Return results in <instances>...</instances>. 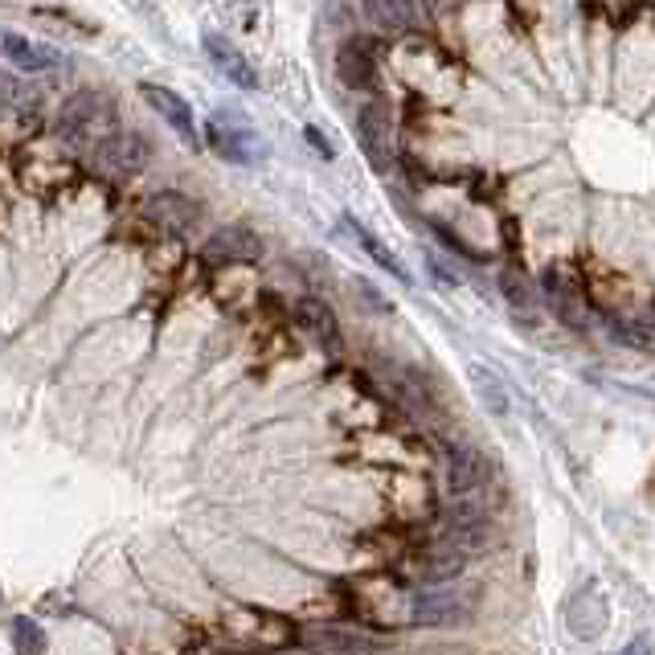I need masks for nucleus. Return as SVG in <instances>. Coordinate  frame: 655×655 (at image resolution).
<instances>
[{"label": "nucleus", "instance_id": "nucleus-1", "mask_svg": "<svg viewBox=\"0 0 655 655\" xmlns=\"http://www.w3.org/2000/svg\"><path fill=\"white\" fill-rule=\"evenodd\" d=\"M116 123L119 116H116V99H111V95H102V90H78L74 99H66L62 116H58V135L66 140L70 148L95 156V151L119 132Z\"/></svg>", "mask_w": 655, "mask_h": 655}, {"label": "nucleus", "instance_id": "nucleus-2", "mask_svg": "<svg viewBox=\"0 0 655 655\" xmlns=\"http://www.w3.org/2000/svg\"><path fill=\"white\" fill-rule=\"evenodd\" d=\"M389 53V41L377 37V29H356L337 46V78L344 90L369 99L381 90V58Z\"/></svg>", "mask_w": 655, "mask_h": 655}, {"label": "nucleus", "instance_id": "nucleus-3", "mask_svg": "<svg viewBox=\"0 0 655 655\" xmlns=\"http://www.w3.org/2000/svg\"><path fill=\"white\" fill-rule=\"evenodd\" d=\"M603 332L619 349H635V353H652L655 356V303L652 295L635 300L622 312H610L603 316Z\"/></svg>", "mask_w": 655, "mask_h": 655}, {"label": "nucleus", "instance_id": "nucleus-4", "mask_svg": "<svg viewBox=\"0 0 655 655\" xmlns=\"http://www.w3.org/2000/svg\"><path fill=\"white\" fill-rule=\"evenodd\" d=\"M205 144L218 151L221 160H230V165H251L263 156V144H258V135L246 119H234V116H209L205 119Z\"/></svg>", "mask_w": 655, "mask_h": 655}, {"label": "nucleus", "instance_id": "nucleus-5", "mask_svg": "<svg viewBox=\"0 0 655 655\" xmlns=\"http://www.w3.org/2000/svg\"><path fill=\"white\" fill-rule=\"evenodd\" d=\"M263 238L254 234L251 226H242V221H234V226H221L218 234L205 238L202 246V263L205 267H238V263H258L263 258Z\"/></svg>", "mask_w": 655, "mask_h": 655}, {"label": "nucleus", "instance_id": "nucleus-6", "mask_svg": "<svg viewBox=\"0 0 655 655\" xmlns=\"http://www.w3.org/2000/svg\"><path fill=\"white\" fill-rule=\"evenodd\" d=\"M144 221H151L160 234L185 238L202 221V205L185 193H177V189H165V193H151L144 202Z\"/></svg>", "mask_w": 655, "mask_h": 655}, {"label": "nucleus", "instance_id": "nucleus-7", "mask_svg": "<svg viewBox=\"0 0 655 655\" xmlns=\"http://www.w3.org/2000/svg\"><path fill=\"white\" fill-rule=\"evenodd\" d=\"M202 50L205 58H209V66L218 70L230 86H238V90H258V70L251 66V58L238 50L230 37L209 29V34H202Z\"/></svg>", "mask_w": 655, "mask_h": 655}, {"label": "nucleus", "instance_id": "nucleus-8", "mask_svg": "<svg viewBox=\"0 0 655 655\" xmlns=\"http://www.w3.org/2000/svg\"><path fill=\"white\" fill-rule=\"evenodd\" d=\"M291 316H295V324L316 340L324 353H340V349H344V332H340V319H337V312L328 307V300H319V295H300L295 307H291Z\"/></svg>", "mask_w": 655, "mask_h": 655}, {"label": "nucleus", "instance_id": "nucleus-9", "mask_svg": "<svg viewBox=\"0 0 655 655\" xmlns=\"http://www.w3.org/2000/svg\"><path fill=\"white\" fill-rule=\"evenodd\" d=\"M496 291L505 295L512 312H529V307L537 312V303H541L537 275H533V267H529L524 258H517V254H508V258L496 263Z\"/></svg>", "mask_w": 655, "mask_h": 655}, {"label": "nucleus", "instance_id": "nucleus-10", "mask_svg": "<svg viewBox=\"0 0 655 655\" xmlns=\"http://www.w3.org/2000/svg\"><path fill=\"white\" fill-rule=\"evenodd\" d=\"M140 95H144V102H148L151 111L165 119L181 140L197 144V119H193V107H189L177 90H169V86H160V83H140Z\"/></svg>", "mask_w": 655, "mask_h": 655}, {"label": "nucleus", "instance_id": "nucleus-11", "mask_svg": "<svg viewBox=\"0 0 655 655\" xmlns=\"http://www.w3.org/2000/svg\"><path fill=\"white\" fill-rule=\"evenodd\" d=\"M492 480V463L475 447H447V492L471 496Z\"/></svg>", "mask_w": 655, "mask_h": 655}, {"label": "nucleus", "instance_id": "nucleus-12", "mask_svg": "<svg viewBox=\"0 0 655 655\" xmlns=\"http://www.w3.org/2000/svg\"><path fill=\"white\" fill-rule=\"evenodd\" d=\"M471 603L468 594H454V590H430V594H419V603H414V622L419 627H454V622L471 619Z\"/></svg>", "mask_w": 655, "mask_h": 655}, {"label": "nucleus", "instance_id": "nucleus-13", "mask_svg": "<svg viewBox=\"0 0 655 655\" xmlns=\"http://www.w3.org/2000/svg\"><path fill=\"white\" fill-rule=\"evenodd\" d=\"M95 160H99L102 172H111V177H132L148 165V144L132 132H116L99 151H95Z\"/></svg>", "mask_w": 655, "mask_h": 655}, {"label": "nucleus", "instance_id": "nucleus-14", "mask_svg": "<svg viewBox=\"0 0 655 655\" xmlns=\"http://www.w3.org/2000/svg\"><path fill=\"white\" fill-rule=\"evenodd\" d=\"M0 58L9 66L25 70V74H46V70L62 66V53L50 50V46H37V41H29V37L21 34H0Z\"/></svg>", "mask_w": 655, "mask_h": 655}, {"label": "nucleus", "instance_id": "nucleus-15", "mask_svg": "<svg viewBox=\"0 0 655 655\" xmlns=\"http://www.w3.org/2000/svg\"><path fill=\"white\" fill-rule=\"evenodd\" d=\"M340 226H344V230L353 234L356 246H361V251L369 254L373 263H377V267L386 270L389 279H402V283H410V275H405V267H402V263H398V258H393V251H389L386 242H381V238L373 234V230H365V226H361V221H356L353 214H344V218H340Z\"/></svg>", "mask_w": 655, "mask_h": 655}, {"label": "nucleus", "instance_id": "nucleus-16", "mask_svg": "<svg viewBox=\"0 0 655 655\" xmlns=\"http://www.w3.org/2000/svg\"><path fill=\"white\" fill-rule=\"evenodd\" d=\"M471 381H475V393H480V402L492 410V414H500L505 419L508 414V389L505 381L496 377L492 369H484V365H471Z\"/></svg>", "mask_w": 655, "mask_h": 655}, {"label": "nucleus", "instance_id": "nucleus-17", "mask_svg": "<svg viewBox=\"0 0 655 655\" xmlns=\"http://www.w3.org/2000/svg\"><path fill=\"white\" fill-rule=\"evenodd\" d=\"M422 4V17L430 21V25H447V21L463 17L471 4H480V0H419Z\"/></svg>", "mask_w": 655, "mask_h": 655}, {"label": "nucleus", "instance_id": "nucleus-18", "mask_svg": "<svg viewBox=\"0 0 655 655\" xmlns=\"http://www.w3.org/2000/svg\"><path fill=\"white\" fill-rule=\"evenodd\" d=\"M356 291H361V303H369L373 312H381V316H389V312H393V303L381 295V287H377V283H365V279H361V283H356Z\"/></svg>", "mask_w": 655, "mask_h": 655}, {"label": "nucleus", "instance_id": "nucleus-19", "mask_svg": "<svg viewBox=\"0 0 655 655\" xmlns=\"http://www.w3.org/2000/svg\"><path fill=\"white\" fill-rule=\"evenodd\" d=\"M426 275H430V279H435L442 291H454V287H459V279H454L451 270L442 267V258H435V254H426Z\"/></svg>", "mask_w": 655, "mask_h": 655}, {"label": "nucleus", "instance_id": "nucleus-20", "mask_svg": "<svg viewBox=\"0 0 655 655\" xmlns=\"http://www.w3.org/2000/svg\"><path fill=\"white\" fill-rule=\"evenodd\" d=\"M17 635H21V652H41L46 643H41V631H29V622H17Z\"/></svg>", "mask_w": 655, "mask_h": 655}, {"label": "nucleus", "instance_id": "nucleus-21", "mask_svg": "<svg viewBox=\"0 0 655 655\" xmlns=\"http://www.w3.org/2000/svg\"><path fill=\"white\" fill-rule=\"evenodd\" d=\"M303 135H307V144H312V148H316L319 156H324V160H332V156H337V151H332V144H328V140H324V135H319L316 128H307Z\"/></svg>", "mask_w": 655, "mask_h": 655}, {"label": "nucleus", "instance_id": "nucleus-22", "mask_svg": "<svg viewBox=\"0 0 655 655\" xmlns=\"http://www.w3.org/2000/svg\"><path fill=\"white\" fill-rule=\"evenodd\" d=\"M622 655H652V643H647V639H635Z\"/></svg>", "mask_w": 655, "mask_h": 655}, {"label": "nucleus", "instance_id": "nucleus-23", "mask_svg": "<svg viewBox=\"0 0 655 655\" xmlns=\"http://www.w3.org/2000/svg\"><path fill=\"white\" fill-rule=\"evenodd\" d=\"M652 303H655V295H652Z\"/></svg>", "mask_w": 655, "mask_h": 655}]
</instances>
